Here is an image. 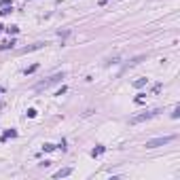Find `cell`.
Listing matches in <instances>:
<instances>
[{
    "label": "cell",
    "mask_w": 180,
    "mask_h": 180,
    "mask_svg": "<svg viewBox=\"0 0 180 180\" xmlns=\"http://www.w3.org/2000/svg\"><path fill=\"white\" fill-rule=\"evenodd\" d=\"M146 83H148V78H138V80H133V87H138V89H140V87H144Z\"/></svg>",
    "instance_id": "9"
},
{
    "label": "cell",
    "mask_w": 180,
    "mask_h": 180,
    "mask_svg": "<svg viewBox=\"0 0 180 180\" xmlns=\"http://www.w3.org/2000/svg\"><path fill=\"white\" fill-rule=\"evenodd\" d=\"M47 42H34V44H28V47H23V49H19L17 53L19 55H25V53H32V51H38V49H42Z\"/></svg>",
    "instance_id": "4"
},
{
    "label": "cell",
    "mask_w": 180,
    "mask_h": 180,
    "mask_svg": "<svg viewBox=\"0 0 180 180\" xmlns=\"http://www.w3.org/2000/svg\"><path fill=\"white\" fill-rule=\"evenodd\" d=\"M61 78H64V74H61V72H57V74L49 76L47 80H40V83H36L34 89H36V91H40V89H49V87H53V85H57Z\"/></svg>",
    "instance_id": "1"
},
{
    "label": "cell",
    "mask_w": 180,
    "mask_h": 180,
    "mask_svg": "<svg viewBox=\"0 0 180 180\" xmlns=\"http://www.w3.org/2000/svg\"><path fill=\"white\" fill-rule=\"evenodd\" d=\"M25 114H28L30 119H34V116L38 114V110H36V108H28V112H25Z\"/></svg>",
    "instance_id": "12"
},
{
    "label": "cell",
    "mask_w": 180,
    "mask_h": 180,
    "mask_svg": "<svg viewBox=\"0 0 180 180\" xmlns=\"http://www.w3.org/2000/svg\"><path fill=\"white\" fill-rule=\"evenodd\" d=\"M0 32H2V25H0Z\"/></svg>",
    "instance_id": "19"
},
{
    "label": "cell",
    "mask_w": 180,
    "mask_h": 180,
    "mask_svg": "<svg viewBox=\"0 0 180 180\" xmlns=\"http://www.w3.org/2000/svg\"><path fill=\"white\" fill-rule=\"evenodd\" d=\"M68 174H72V167H61V169H57V172L53 174V178H64Z\"/></svg>",
    "instance_id": "5"
},
{
    "label": "cell",
    "mask_w": 180,
    "mask_h": 180,
    "mask_svg": "<svg viewBox=\"0 0 180 180\" xmlns=\"http://www.w3.org/2000/svg\"><path fill=\"white\" fill-rule=\"evenodd\" d=\"M36 70H38V64H32V66H28L23 70V74H32V72H36Z\"/></svg>",
    "instance_id": "10"
},
{
    "label": "cell",
    "mask_w": 180,
    "mask_h": 180,
    "mask_svg": "<svg viewBox=\"0 0 180 180\" xmlns=\"http://www.w3.org/2000/svg\"><path fill=\"white\" fill-rule=\"evenodd\" d=\"M104 152H106V146H95L91 150V157H100V155H104Z\"/></svg>",
    "instance_id": "7"
},
{
    "label": "cell",
    "mask_w": 180,
    "mask_h": 180,
    "mask_svg": "<svg viewBox=\"0 0 180 180\" xmlns=\"http://www.w3.org/2000/svg\"><path fill=\"white\" fill-rule=\"evenodd\" d=\"M2 6H13V2H11V0H0V8H2Z\"/></svg>",
    "instance_id": "17"
},
{
    "label": "cell",
    "mask_w": 180,
    "mask_h": 180,
    "mask_svg": "<svg viewBox=\"0 0 180 180\" xmlns=\"http://www.w3.org/2000/svg\"><path fill=\"white\" fill-rule=\"evenodd\" d=\"M174 140V136H163V138H155V140H146L144 146L146 148H157V146H163V144H169Z\"/></svg>",
    "instance_id": "3"
},
{
    "label": "cell",
    "mask_w": 180,
    "mask_h": 180,
    "mask_svg": "<svg viewBox=\"0 0 180 180\" xmlns=\"http://www.w3.org/2000/svg\"><path fill=\"white\" fill-rule=\"evenodd\" d=\"M6 32H8V34H17V32H19V28H17V25H8Z\"/></svg>",
    "instance_id": "13"
},
{
    "label": "cell",
    "mask_w": 180,
    "mask_h": 180,
    "mask_svg": "<svg viewBox=\"0 0 180 180\" xmlns=\"http://www.w3.org/2000/svg\"><path fill=\"white\" fill-rule=\"evenodd\" d=\"M15 47V38H11V40H4V42H0V49L2 51H6V49H13Z\"/></svg>",
    "instance_id": "6"
},
{
    "label": "cell",
    "mask_w": 180,
    "mask_h": 180,
    "mask_svg": "<svg viewBox=\"0 0 180 180\" xmlns=\"http://www.w3.org/2000/svg\"><path fill=\"white\" fill-rule=\"evenodd\" d=\"M146 102V93H138L136 95V104H144Z\"/></svg>",
    "instance_id": "11"
},
{
    "label": "cell",
    "mask_w": 180,
    "mask_h": 180,
    "mask_svg": "<svg viewBox=\"0 0 180 180\" xmlns=\"http://www.w3.org/2000/svg\"><path fill=\"white\" fill-rule=\"evenodd\" d=\"M159 112H161V108H152V110H146V112H142V114H133L131 119H129V123L131 125H138L142 121H148V119H152V116H157Z\"/></svg>",
    "instance_id": "2"
},
{
    "label": "cell",
    "mask_w": 180,
    "mask_h": 180,
    "mask_svg": "<svg viewBox=\"0 0 180 180\" xmlns=\"http://www.w3.org/2000/svg\"><path fill=\"white\" fill-rule=\"evenodd\" d=\"M42 150H47V152L55 150V144H44V146H42Z\"/></svg>",
    "instance_id": "14"
},
{
    "label": "cell",
    "mask_w": 180,
    "mask_h": 180,
    "mask_svg": "<svg viewBox=\"0 0 180 180\" xmlns=\"http://www.w3.org/2000/svg\"><path fill=\"white\" fill-rule=\"evenodd\" d=\"M178 116H180V106H176L174 112H172V119H178Z\"/></svg>",
    "instance_id": "16"
},
{
    "label": "cell",
    "mask_w": 180,
    "mask_h": 180,
    "mask_svg": "<svg viewBox=\"0 0 180 180\" xmlns=\"http://www.w3.org/2000/svg\"><path fill=\"white\" fill-rule=\"evenodd\" d=\"M11 8L13 6H2V8H0V15H8V13H11Z\"/></svg>",
    "instance_id": "15"
},
{
    "label": "cell",
    "mask_w": 180,
    "mask_h": 180,
    "mask_svg": "<svg viewBox=\"0 0 180 180\" xmlns=\"http://www.w3.org/2000/svg\"><path fill=\"white\" fill-rule=\"evenodd\" d=\"M4 91H6V89H4V87H0V93H4Z\"/></svg>",
    "instance_id": "18"
},
{
    "label": "cell",
    "mask_w": 180,
    "mask_h": 180,
    "mask_svg": "<svg viewBox=\"0 0 180 180\" xmlns=\"http://www.w3.org/2000/svg\"><path fill=\"white\" fill-rule=\"evenodd\" d=\"M17 136V129H6L4 133H2V138H0V140H6V138H15Z\"/></svg>",
    "instance_id": "8"
}]
</instances>
